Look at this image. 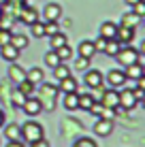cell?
I'll return each instance as SVG.
<instances>
[{
	"label": "cell",
	"instance_id": "1",
	"mask_svg": "<svg viewBox=\"0 0 145 147\" xmlns=\"http://www.w3.org/2000/svg\"><path fill=\"white\" fill-rule=\"evenodd\" d=\"M58 92L60 90L51 83H41V94L36 96L41 100V107L45 111H53L56 109V100H58Z\"/></svg>",
	"mask_w": 145,
	"mask_h": 147
},
{
	"label": "cell",
	"instance_id": "2",
	"mask_svg": "<svg viewBox=\"0 0 145 147\" xmlns=\"http://www.w3.org/2000/svg\"><path fill=\"white\" fill-rule=\"evenodd\" d=\"M19 130H22V139L26 141L28 145L34 143L36 139H43V136H45V128L38 124V121H34V119H30L24 126H19Z\"/></svg>",
	"mask_w": 145,
	"mask_h": 147
},
{
	"label": "cell",
	"instance_id": "3",
	"mask_svg": "<svg viewBox=\"0 0 145 147\" xmlns=\"http://www.w3.org/2000/svg\"><path fill=\"white\" fill-rule=\"evenodd\" d=\"M115 60H117V64L119 66H130V64H134V62H141V51H137V49H132L130 45H122L119 47V51L115 53Z\"/></svg>",
	"mask_w": 145,
	"mask_h": 147
},
{
	"label": "cell",
	"instance_id": "4",
	"mask_svg": "<svg viewBox=\"0 0 145 147\" xmlns=\"http://www.w3.org/2000/svg\"><path fill=\"white\" fill-rule=\"evenodd\" d=\"M137 98H134V94H132V90H126V92H119V105L115 107V113L117 111H130L137 107Z\"/></svg>",
	"mask_w": 145,
	"mask_h": 147
},
{
	"label": "cell",
	"instance_id": "5",
	"mask_svg": "<svg viewBox=\"0 0 145 147\" xmlns=\"http://www.w3.org/2000/svg\"><path fill=\"white\" fill-rule=\"evenodd\" d=\"M100 105L105 109H115L119 105V92H115V88H109L105 90L103 96H100Z\"/></svg>",
	"mask_w": 145,
	"mask_h": 147
},
{
	"label": "cell",
	"instance_id": "6",
	"mask_svg": "<svg viewBox=\"0 0 145 147\" xmlns=\"http://www.w3.org/2000/svg\"><path fill=\"white\" fill-rule=\"evenodd\" d=\"M105 79H107L109 88H122V85H124V83L128 81L122 68H111V70L107 73V77H105Z\"/></svg>",
	"mask_w": 145,
	"mask_h": 147
},
{
	"label": "cell",
	"instance_id": "7",
	"mask_svg": "<svg viewBox=\"0 0 145 147\" xmlns=\"http://www.w3.org/2000/svg\"><path fill=\"white\" fill-rule=\"evenodd\" d=\"M22 109H24V113H26V115H30V117H36V115L43 111V107H41V100H38V98H34V96H28V98L24 100Z\"/></svg>",
	"mask_w": 145,
	"mask_h": 147
},
{
	"label": "cell",
	"instance_id": "8",
	"mask_svg": "<svg viewBox=\"0 0 145 147\" xmlns=\"http://www.w3.org/2000/svg\"><path fill=\"white\" fill-rule=\"evenodd\" d=\"M19 22L22 24H26V26H30V24H34V22H38V11L34 7H28V2L22 7V11H19Z\"/></svg>",
	"mask_w": 145,
	"mask_h": 147
},
{
	"label": "cell",
	"instance_id": "9",
	"mask_svg": "<svg viewBox=\"0 0 145 147\" xmlns=\"http://www.w3.org/2000/svg\"><path fill=\"white\" fill-rule=\"evenodd\" d=\"M105 83V75L100 73V70H88L86 73V85L90 90H94V88H100V85Z\"/></svg>",
	"mask_w": 145,
	"mask_h": 147
},
{
	"label": "cell",
	"instance_id": "10",
	"mask_svg": "<svg viewBox=\"0 0 145 147\" xmlns=\"http://www.w3.org/2000/svg\"><path fill=\"white\" fill-rule=\"evenodd\" d=\"M111 132H113V119H103V117H98L96 124H94V134H98V136H109Z\"/></svg>",
	"mask_w": 145,
	"mask_h": 147
},
{
	"label": "cell",
	"instance_id": "11",
	"mask_svg": "<svg viewBox=\"0 0 145 147\" xmlns=\"http://www.w3.org/2000/svg\"><path fill=\"white\" fill-rule=\"evenodd\" d=\"M43 15H45V19H49V22H58V19L62 17V7H60L58 2H49L47 7L43 9Z\"/></svg>",
	"mask_w": 145,
	"mask_h": 147
},
{
	"label": "cell",
	"instance_id": "12",
	"mask_svg": "<svg viewBox=\"0 0 145 147\" xmlns=\"http://www.w3.org/2000/svg\"><path fill=\"white\" fill-rule=\"evenodd\" d=\"M115 38L119 40L122 45H130L134 40V28H126V26H117V32H115Z\"/></svg>",
	"mask_w": 145,
	"mask_h": 147
},
{
	"label": "cell",
	"instance_id": "13",
	"mask_svg": "<svg viewBox=\"0 0 145 147\" xmlns=\"http://www.w3.org/2000/svg\"><path fill=\"white\" fill-rule=\"evenodd\" d=\"M0 58H2L4 62H15V60L19 58V49H15L11 43H7V45L0 47Z\"/></svg>",
	"mask_w": 145,
	"mask_h": 147
},
{
	"label": "cell",
	"instance_id": "14",
	"mask_svg": "<svg viewBox=\"0 0 145 147\" xmlns=\"http://www.w3.org/2000/svg\"><path fill=\"white\" fill-rule=\"evenodd\" d=\"M60 92H64V94H68V92H79V83H77V79L73 77V75H68V77H64L62 81H60Z\"/></svg>",
	"mask_w": 145,
	"mask_h": 147
},
{
	"label": "cell",
	"instance_id": "15",
	"mask_svg": "<svg viewBox=\"0 0 145 147\" xmlns=\"http://www.w3.org/2000/svg\"><path fill=\"white\" fill-rule=\"evenodd\" d=\"M124 75H126V79H139L141 75H145V68L141 62H134V64L124 68Z\"/></svg>",
	"mask_w": 145,
	"mask_h": 147
},
{
	"label": "cell",
	"instance_id": "16",
	"mask_svg": "<svg viewBox=\"0 0 145 147\" xmlns=\"http://www.w3.org/2000/svg\"><path fill=\"white\" fill-rule=\"evenodd\" d=\"M9 79H11L13 83H19V81L26 79V70H24L22 66H17V64L11 62V66H9Z\"/></svg>",
	"mask_w": 145,
	"mask_h": 147
},
{
	"label": "cell",
	"instance_id": "17",
	"mask_svg": "<svg viewBox=\"0 0 145 147\" xmlns=\"http://www.w3.org/2000/svg\"><path fill=\"white\" fill-rule=\"evenodd\" d=\"M115 32H117V24L105 22V24H100V34H98V36H103V38H115Z\"/></svg>",
	"mask_w": 145,
	"mask_h": 147
},
{
	"label": "cell",
	"instance_id": "18",
	"mask_svg": "<svg viewBox=\"0 0 145 147\" xmlns=\"http://www.w3.org/2000/svg\"><path fill=\"white\" fill-rule=\"evenodd\" d=\"M43 77H45V73L38 66H32L26 73V79L30 81V83H34V85H38V83H43Z\"/></svg>",
	"mask_w": 145,
	"mask_h": 147
},
{
	"label": "cell",
	"instance_id": "19",
	"mask_svg": "<svg viewBox=\"0 0 145 147\" xmlns=\"http://www.w3.org/2000/svg\"><path fill=\"white\" fill-rule=\"evenodd\" d=\"M94 53H96V49H94V43H92V40H81V43H79V55L92 60Z\"/></svg>",
	"mask_w": 145,
	"mask_h": 147
},
{
	"label": "cell",
	"instance_id": "20",
	"mask_svg": "<svg viewBox=\"0 0 145 147\" xmlns=\"http://www.w3.org/2000/svg\"><path fill=\"white\" fill-rule=\"evenodd\" d=\"M119 47H122V43H119L117 38H107L103 53H107V55H111V58H115V53L119 51Z\"/></svg>",
	"mask_w": 145,
	"mask_h": 147
},
{
	"label": "cell",
	"instance_id": "21",
	"mask_svg": "<svg viewBox=\"0 0 145 147\" xmlns=\"http://www.w3.org/2000/svg\"><path fill=\"white\" fill-rule=\"evenodd\" d=\"M77 98H79V92H68V94H64V100H62L64 109H66V111H75V109H77Z\"/></svg>",
	"mask_w": 145,
	"mask_h": 147
},
{
	"label": "cell",
	"instance_id": "22",
	"mask_svg": "<svg viewBox=\"0 0 145 147\" xmlns=\"http://www.w3.org/2000/svg\"><path fill=\"white\" fill-rule=\"evenodd\" d=\"M139 22H141V17H137L132 11L130 13H124L122 15V22H119V26H126V28H137Z\"/></svg>",
	"mask_w": 145,
	"mask_h": 147
},
{
	"label": "cell",
	"instance_id": "23",
	"mask_svg": "<svg viewBox=\"0 0 145 147\" xmlns=\"http://www.w3.org/2000/svg\"><path fill=\"white\" fill-rule=\"evenodd\" d=\"M9 43H11L15 49L22 51V49L28 47V36H26V34H11V40H9Z\"/></svg>",
	"mask_w": 145,
	"mask_h": 147
},
{
	"label": "cell",
	"instance_id": "24",
	"mask_svg": "<svg viewBox=\"0 0 145 147\" xmlns=\"http://www.w3.org/2000/svg\"><path fill=\"white\" fill-rule=\"evenodd\" d=\"M4 128V136L9 141H15V139H22V130H19L17 124H11V126H2Z\"/></svg>",
	"mask_w": 145,
	"mask_h": 147
},
{
	"label": "cell",
	"instance_id": "25",
	"mask_svg": "<svg viewBox=\"0 0 145 147\" xmlns=\"http://www.w3.org/2000/svg\"><path fill=\"white\" fill-rule=\"evenodd\" d=\"M62 45H66V36H64L62 32H56V34H51L49 36V47L56 51L58 47H62Z\"/></svg>",
	"mask_w": 145,
	"mask_h": 147
},
{
	"label": "cell",
	"instance_id": "26",
	"mask_svg": "<svg viewBox=\"0 0 145 147\" xmlns=\"http://www.w3.org/2000/svg\"><path fill=\"white\" fill-rule=\"evenodd\" d=\"M92 102H94L92 94H79V98H77V109H83V111H88L90 107H92Z\"/></svg>",
	"mask_w": 145,
	"mask_h": 147
},
{
	"label": "cell",
	"instance_id": "27",
	"mask_svg": "<svg viewBox=\"0 0 145 147\" xmlns=\"http://www.w3.org/2000/svg\"><path fill=\"white\" fill-rule=\"evenodd\" d=\"M68 75H71V68H68V66H66L64 62H60L58 66L53 68V77H56L58 81H62L64 77H68Z\"/></svg>",
	"mask_w": 145,
	"mask_h": 147
},
{
	"label": "cell",
	"instance_id": "28",
	"mask_svg": "<svg viewBox=\"0 0 145 147\" xmlns=\"http://www.w3.org/2000/svg\"><path fill=\"white\" fill-rule=\"evenodd\" d=\"M34 88H36V85L30 83L28 79H24V81H19V83H17V90H19L24 96H32V94H34Z\"/></svg>",
	"mask_w": 145,
	"mask_h": 147
},
{
	"label": "cell",
	"instance_id": "29",
	"mask_svg": "<svg viewBox=\"0 0 145 147\" xmlns=\"http://www.w3.org/2000/svg\"><path fill=\"white\" fill-rule=\"evenodd\" d=\"M60 62H62V60L58 58V53L53 51V49H49V51L45 53V64H47L49 68H56V66H58Z\"/></svg>",
	"mask_w": 145,
	"mask_h": 147
},
{
	"label": "cell",
	"instance_id": "30",
	"mask_svg": "<svg viewBox=\"0 0 145 147\" xmlns=\"http://www.w3.org/2000/svg\"><path fill=\"white\" fill-rule=\"evenodd\" d=\"M56 53H58V58L62 60V62H66V60H71V58H73V49L68 47V43H66V45H62V47H58V49H56Z\"/></svg>",
	"mask_w": 145,
	"mask_h": 147
},
{
	"label": "cell",
	"instance_id": "31",
	"mask_svg": "<svg viewBox=\"0 0 145 147\" xmlns=\"http://www.w3.org/2000/svg\"><path fill=\"white\" fill-rule=\"evenodd\" d=\"M71 147H98V143L94 139H90V136H81V139H77Z\"/></svg>",
	"mask_w": 145,
	"mask_h": 147
},
{
	"label": "cell",
	"instance_id": "32",
	"mask_svg": "<svg viewBox=\"0 0 145 147\" xmlns=\"http://www.w3.org/2000/svg\"><path fill=\"white\" fill-rule=\"evenodd\" d=\"M43 28H45V36H51V34H56V32H60V26H58L56 22H49V19H45Z\"/></svg>",
	"mask_w": 145,
	"mask_h": 147
},
{
	"label": "cell",
	"instance_id": "33",
	"mask_svg": "<svg viewBox=\"0 0 145 147\" xmlns=\"http://www.w3.org/2000/svg\"><path fill=\"white\" fill-rule=\"evenodd\" d=\"M30 30H32V36H36V38L45 36V28H43V22H34V24H30Z\"/></svg>",
	"mask_w": 145,
	"mask_h": 147
},
{
	"label": "cell",
	"instance_id": "34",
	"mask_svg": "<svg viewBox=\"0 0 145 147\" xmlns=\"http://www.w3.org/2000/svg\"><path fill=\"white\" fill-rule=\"evenodd\" d=\"M90 66V58H83V55H79L77 60H75V68L77 70H86Z\"/></svg>",
	"mask_w": 145,
	"mask_h": 147
},
{
	"label": "cell",
	"instance_id": "35",
	"mask_svg": "<svg viewBox=\"0 0 145 147\" xmlns=\"http://www.w3.org/2000/svg\"><path fill=\"white\" fill-rule=\"evenodd\" d=\"M132 13L143 19V15H145V2H143V0H139L137 4H132Z\"/></svg>",
	"mask_w": 145,
	"mask_h": 147
},
{
	"label": "cell",
	"instance_id": "36",
	"mask_svg": "<svg viewBox=\"0 0 145 147\" xmlns=\"http://www.w3.org/2000/svg\"><path fill=\"white\" fill-rule=\"evenodd\" d=\"M13 22H15L13 17H9V15H4V13H2V17H0V28H2V30H11Z\"/></svg>",
	"mask_w": 145,
	"mask_h": 147
},
{
	"label": "cell",
	"instance_id": "37",
	"mask_svg": "<svg viewBox=\"0 0 145 147\" xmlns=\"http://www.w3.org/2000/svg\"><path fill=\"white\" fill-rule=\"evenodd\" d=\"M26 98H28V96H24L19 90H15V94H13V105L22 109V105H24V100H26Z\"/></svg>",
	"mask_w": 145,
	"mask_h": 147
},
{
	"label": "cell",
	"instance_id": "38",
	"mask_svg": "<svg viewBox=\"0 0 145 147\" xmlns=\"http://www.w3.org/2000/svg\"><path fill=\"white\" fill-rule=\"evenodd\" d=\"M11 30H2V28H0V47H2V45H7L9 43V40H11Z\"/></svg>",
	"mask_w": 145,
	"mask_h": 147
},
{
	"label": "cell",
	"instance_id": "39",
	"mask_svg": "<svg viewBox=\"0 0 145 147\" xmlns=\"http://www.w3.org/2000/svg\"><path fill=\"white\" fill-rule=\"evenodd\" d=\"M100 117H103V119H113V117H115V109H105V107H103Z\"/></svg>",
	"mask_w": 145,
	"mask_h": 147
},
{
	"label": "cell",
	"instance_id": "40",
	"mask_svg": "<svg viewBox=\"0 0 145 147\" xmlns=\"http://www.w3.org/2000/svg\"><path fill=\"white\" fill-rule=\"evenodd\" d=\"M92 43H94V49H96V51H103V49H105V43H107V38L98 36L96 40H92Z\"/></svg>",
	"mask_w": 145,
	"mask_h": 147
},
{
	"label": "cell",
	"instance_id": "41",
	"mask_svg": "<svg viewBox=\"0 0 145 147\" xmlns=\"http://www.w3.org/2000/svg\"><path fill=\"white\" fill-rule=\"evenodd\" d=\"M30 147H51V145H49V141L43 136V139H36L34 143H30Z\"/></svg>",
	"mask_w": 145,
	"mask_h": 147
},
{
	"label": "cell",
	"instance_id": "42",
	"mask_svg": "<svg viewBox=\"0 0 145 147\" xmlns=\"http://www.w3.org/2000/svg\"><path fill=\"white\" fill-rule=\"evenodd\" d=\"M132 94H134V98H137V102H143V98H145V92L141 88H132Z\"/></svg>",
	"mask_w": 145,
	"mask_h": 147
},
{
	"label": "cell",
	"instance_id": "43",
	"mask_svg": "<svg viewBox=\"0 0 145 147\" xmlns=\"http://www.w3.org/2000/svg\"><path fill=\"white\" fill-rule=\"evenodd\" d=\"M7 147H26V145L22 143V139H15V141H9Z\"/></svg>",
	"mask_w": 145,
	"mask_h": 147
},
{
	"label": "cell",
	"instance_id": "44",
	"mask_svg": "<svg viewBox=\"0 0 145 147\" xmlns=\"http://www.w3.org/2000/svg\"><path fill=\"white\" fill-rule=\"evenodd\" d=\"M137 88H141V90H145V75H141V77L137 79Z\"/></svg>",
	"mask_w": 145,
	"mask_h": 147
},
{
	"label": "cell",
	"instance_id": "45",
	"mask_svg": "<svg viewBox=\"0 0 145 147\" xmlns=\"http://www.w3.org/2000/svg\"><path fill=\"white\" fill-rule=\"evenodd\" d=\"M4 126V113H2V109H0V128Z\"/></svg>",
	"mask_w": 145,
	"mask_h": 147
},
{
	"label": "cell",
	"instance_id": "46",
	"mask_svg": "<svg viewBox=\"0 0 145 147\" xmlns=\"http://www.w3.org/2000/svg\"><path fill=\"white\" fill-rule=\"evenodd\" d=\"M124 2H126V4H128V7H132V4H137V2H139V0H124Z\"/></svg>",
	"mask_w": 145,
	"mask_h": 147
},
{
	"label": "cell",
	"instance_id": "47",
	"mask_svg": "<svg viewBox=\"0 0 145 147\" xmlns=\"http://www.w3.org/2000/svg\"><path fill=\"white\" fill-rule=\"evenodd\" d=\"M11 2H19V4H26L28 0H11Z\"/></svg>",
	"mask_w": 145,
	"mask_h": 147
},
{
	"label": "cell",
	"instance_id": "48",
	"mask_svg": "<svg viewBox=\"0 0 145 147\" xmlns=\"http://www.w3.org/2000/svg\"><path fill=\"white\" fill-rule=\"evenodd\" d=\"M4 2H7V0H0V7H2V4H4Z\"/></svg>",
	"mask_w": 145,
	"mask_h": 147
},
{
	"label": "cell",
	"instance_id": "49",
	"mask_svg": "<svg viewBox=\"0 0 145 147\" xmlns=\"http://www.w3.org/2000/svg\"><path fill=\"white\" fill-rule=\"evenodd\" d=\"M0 17H2V11H0Z\"/></svg>",
	"mask_w": 145,
	"mask_h": 147
}]
</instances>
